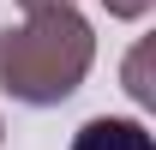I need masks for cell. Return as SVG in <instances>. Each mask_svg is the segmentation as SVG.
Listing matches in <instances>:
<instances>
[{
  "label": "cell",
  "mask_w": 156,
  "mask_h": 150,
  "mask_svg": "<svg viewBox=\"0 0 156 150\" xmlns=\"http://www.w3.org/2000/svg\"><path fill=\"white\" fill-rule=\"evenodd\" d=\"M96 60V36L78 18V6L24 12V24L0 30V90L24 108H60L84 84Z\"/></svg>",
  "instance_id": "6da1fadb"
},
{
  "label": "cell",
  "mask_w": 156,
  "mask_h": 150,
  "mask_svg": "<svg viewBox=\"0 0 156 150\" xmlns=\"http://www.w3.org/2000/svg\"><path fill=\"white\" fill-rule=\"evenodd\" d=\"M72 150H156L144 120H120V114H96L72 132Z\"/></svg>",
  "instance_id": "7a4b0ae2"
},
{
  "label": "cell",
  "mask_w": 156,
  "mask_h": 150,
  "mask_svg": "<svg viewBox=\"0 0 156 150\" xmlns=\"http://www.w3.org/2000/svg\"><path fill=\"white\" fill-rule=\"evenodd\" d=\"M102 6H108V18H126V24H138V18H144V12L156 6V0H102Z\"/></svg>",
  "instance_id": "3957f363"
},
{
  "label": "cell",
  "mask_w": 156,
  "mask_h": 150,
  "mask_svg": "<svg viewBox=\"0 0 156 150\" xmlns=\"http://www.w3.org/2000/svg\"><path fill=\"white\" fill-rule=\"evenodd\" d=\"M126 90H132L138 102H150V84H144V48H138V54L126 60Z\"/></svg>",
  "instance_id": "277c9868"
},
{
  "label": "cell",
  "mask_w": 156,
  "mask_h": 150,
  "mask_svg": "<svg viewBox=\"0 0 156 150\" xmlns=\"http://www.w3.org/2000/svg\"><path fill=\"white\" fill-rule=\"evenodd\" d=\"M24 12H48V6H72V0H18Z\"/></svg>",
  "instance_id": "5b68a950"
},
{
  "label": "cell",
  "mask_w": 156,
  "mask_h": 150,
  "mask_svg": "<svg viewBox=\"0 0 156 150\" xmlns=\"http://www.w3.org/2000/svg\"><path fill=\"white\" fill-rule=\"evenodd\" d=\"M0 138H6V126H0Z\"/></svg>",
  "instance_id": "8992f818"
}]
</instances>
